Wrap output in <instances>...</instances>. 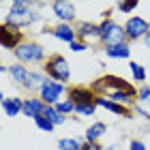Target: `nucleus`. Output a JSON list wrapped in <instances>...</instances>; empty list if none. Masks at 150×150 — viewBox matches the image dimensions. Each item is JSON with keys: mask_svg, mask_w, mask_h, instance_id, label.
Masks as SVG:
<instances>
[{"mask_svg": "<svg viewBox=\"0 0 150 150\" xmlns=\"http://www.w3.org/2000/svg\"><path fill=\"white\" fill-rule=\"evenodd\" d=\"M107 131L105 122H94V125H90L86 129V135H84V142H99L101 137H103V133Z\"/></svg>", "mask_w": 150, "mask_h": 150, "instance_id": "f3484780", "label": "nucleus"}, {"mask_svg": "<svg viewBox=\"0 0 150 150\" xmlns=\"http://www.w3.org/2000/svg\"><path fill=\"white\" fill-rule=\"evenodd\" d=\"M137 0H131V2H118V11H122V13H131V11H135L137 9Z\"/></svg>", "mask_w": 150, "mask_h": 150, "instance_id": "bb28decb", "label": "nucleus"}, {"mask_svg": "<svg viewBox=\"0 0 150 150\" xmlns=\"http://www.w3.org/2000/svg\"><path fill=\"white\" fill-rule=\"evenodd\" d=\"M92 90H105L110 94L112 92H133V94H137V90H135L127 79L116 77V75H105L103 79H97L94 86H92Z\"/></svg>", "mask_w": 150, "mask_h": 150, "instance_id": "20e7f679", "label": "nucleus"}, {"mask_svg": "<svg viewBox=\"0 0 150 150\" xmlns=\"http://www.w3.org/2000/svg\"><path fill=\"white\" fill-rule=\"evenodd\" d=\"M97 110V103H84V105H75V114L77 116H92Z\"/></svg>", "mask_w": 150, "mask_h": 150, "instance_id": "393cba45", "label": "nucleus"}, {"mask_svg": "<svg viewBox=\"0 0 150 150\" xmlns=\"http://www.w3.org/2000/svg\"><path fill=\"white\" fill-rule=\"evenodd\" d=\"M45 81H47L45 73H41V71H32V73H30V77H28V86H26V90H41Z\"/></svg>", "mask_w": 150, "mask_h": 150, "instance_id": "6ab92c4d", "label": "nucleus"}, {"mask_svg": "<svg viewBox=\"0 0 150 150\" xmlns=\"http://www.w3.org/2000/svg\"><path fill=\"white\" fill-rule=\"evenodd\" d=\"M69 47H71L73 52H86V50H88V45L84 43V41H79V39H77V41H73Z\"/></svg>", "mask_w": 150, "mask_h": 150, "instance_id": "cd10ccee", "label": "nucleus"}, {"mask_svg": "<svg viewBox=\"0 0 150 150\" xmlns=\"http://www.w3.org/2000/svg\"><path fill=\"white\" fill-rule=\"evenodd\" d=\"M148 30H150V24L146 22L144 17H139V15H133V17H129V19H127V24H125L127 39H131V41L144 39V37L148 35Z\"/></svg>", "mask_w": 150, "mask_h": 150, "instance_id": "0eeeda50", "label": "nucleus"}, {"mask_svg": "<svg viewBox=\"0 0 150 150\" xmlns=\"http://www.w3.org/2000/svg\"><path fill=\"white\" fill-rule=\"evenodd\" d=\"M105 54H107V58H129L131 47H129V43L114 45V47H105Z\"/></svg>", "mask_w": 150, "mask_h": 150, "instance_id": "a211bd4d", "label": "nucleus"}, {"mask_svg": "<svg viewBox=\"0 0 150 150\" xmlns=\"http://www.w3.org/2000/svg\"><path fill=\"white\" fill-rule=\"evenodd\" d=\"M99 26H101V43H103L105 47H114V45L127 43L125 26H120L118 22H114V19L105 17Z\"/></svg>", "mask_w": 150, "mask_h": 150, "instance_id": "f03ea898", "label": "nucleus"}, {"mask_svg": "<svg viewBox=\"0 0 150 150\" xmlns=\"http://www.w3.org/2000/svg\"><path fill=\"white\" fill-rule=\"evenodd\" d=\"M22 39L24 37L17 28H11V26L2 24V28H0V45H2L4 50H15V47H19L24 43Z\"/></svg>", "mask_w": 150, "mask_h": 150, "instance_id": "6e6552de", "label": "nucleus"}, {"mask_svg": "<svg viewBox=\"0 0 150 150\" xmlns=\"http://www.w3.org/2000/svg\"><path fill=\"white\" fill-rule=\"evenodd\" d=\"M133 114H139L142 118H146V120H150V114H148L146 110H142L139 105H135V107H133Z\"/></svg>", "mask_w": 150, "mask_h": 150, "instance_id": "7c9ffc66", "label": "nucleus"}, {"mask_svg": "<svg viewBox=\"0 0 150 150\" xmlns=\"http://www.w3.org/2000/svg\"><path fill=\"white\" fill-rule=\"evenodd\" d=\"M97 107H105L107 112H112L116 116H122V118H131V116H133V110H129L127 105L116 103V101L103 97V94H99V97H97Z\"/></svg>", "mask_w": 150, "mask_h": 150, "instance_id": "9b49d317", "label": "nucleus"}, {"mask_svg": "<svg viewBox=\"0 0 150 150\" xmlns=\"http://www.w3.org/2000/svg\"><path fill=\"white\" fill-rule=\"evenodd\" d=\"M35 125L41 129V131H47V133H52V131H54V127H56L52 120H47L45 116H37V118H35Z\"/></svg>", "mask_w": 150, "mask_h": 150, "instance_id": "5701e85b", "label": "nucleus"}, {"mask_svg": "<svg viewBox=\"0 0 150 150\" xmlns=\"http://www.w3.org/2000/svg\"><path fill=\"white\" fill-rule=\"evenodd\" d=\"M52 11H54V15L60 19V24H71L75 19V4L67 2V0H56V2H52Z\"/></svg>", "mask_w": 150, "mask_h": 150, "instance_id": "1a4fd4ad", "label": "nucleus"}, {"mask_svg": "<svg viewBox=\"0 0 150 150\" xmlns=\"http://www.w3.org/2000/svg\"><path fill=\"white\" fill-rule=\"evenodd\" d=\"M144 43H146V47H148V50H150V30H148V35L144 37Z\"/></svg>", "mask_w": 150, "mask_h": 150, "instance_id": "2f4dec72", "label": "nucleus"}, {"mask_svg": "<svg viewBox=\"0 0 150 150\" xmlns=\"http://www.w3.org/2000/svg\"><path fill=\"white\" fill-rule=\"evenodd\" d=\"M131 150H148L144 146V142H139V139H131Z\"/></svg>", "mask_w": 150, "mask_h": 150, "instance_id": "c756f323", "label": "nucleus"}, {"mask_svg": "<svg viewBox=\"0 0 150 150\" xmlns=\"http://www.w3.org/2000/svg\"><path fill=\"white\" fill-rule=\"evenodd\" d=\"M69 101H73L75 105H84V103H97V94L92 88L84 86H73L69 88Z\"/></svg>", "mask_w": 150, "mask_h": 150, "instance_id": "9d476101", "label": "nucleus"}, {"mask_svg": "<svg viewBox=\"0 0 150 150\" xmlns=\"http://www.w3.org/2000/svg\"><path fill=\"white\" fill-rule=\"evenodd\" d=\"M81 150H103V146H101L99 142H84Z\"/></svg>", "mask_w": 150, "mask_h": 150, "instance_id": "c85d7f7f", "label": "nucleus"}, {"mask_svg": "<svg viewBox=\"0 0 150 150\" xmlns=\"http://www.w3.org/2000/svg\"><path fill=\"white\" fill-rule=\"evenodd\" d=\"M43 116H45L47 120H52L56 127H58V125H64V122H67V116H64V114H60V112H58L54 105H45V112H43Z\"/></svg>", "mask_w": 150, "mask_h": 150, "instance_id": "aec40b11", "label": "nucleus"}, {"mask_svg": "<svg viewBox=\"0 0 150 150\" xmlns=\"http://www.w3.org/2000/svg\"><path fill=\"white\" fill-rule=\"evenodd\" d=\"M67 90L64 84H60V81H54V79H47L43 88L39 90V97L43 101L45 105H58L60 103V94Z\"/></svg>", "mask_w": 150, "mask_h": 150, "instance_id": "423d86ee", "label": "nucleus"}, {"mask_svg": "<svg viewBox=\"0 0 150 150\" xmlns=\"http://www.w3.org/2000/svg\"><path fill=\"white\" fill-rule=\"evenodd\" d=\"M0 103H2V110H4V114L9 116V118H15L17 114L24 112V99H19V97H13V99L2 97Z\"/></svg>", "mask_w": 150, "mask_h": 150, "instance_id": "2eb2a0df", "label": "nucleus"}, {"mask_svg": "<svg viewBox=\"0 0 150 150\" xmlns=\"http://www.w3.org/2000/svg\"><path fill=\"white\" fill-rule=\"evenodd\" d=\"M39 19L37 13H32V6L30 2H26V0H15V2H11V11L9 15L4 17V26H11V28H22V26H30L35 24Z\"/></svg>", "mask_w": 150, "mask_h": 150, "instance_id": "f257e3e1", "label": "nucleus"}, {"mask_svg": "<svg viewBox=\"0 0 150 150\" xmlns=\"http://www.w3.org/2000/svg\"><path fill=\"white\" fill-rule=\"evenodd\" d=\"M45 75H50V79L54 81H60V84H64V81H69L71 77V69H69V62H67L64 56H60V54H54L45 60Z\"/></svg>", "mask_w": 150, "mask_h": 150, "instance_id": "7ed1b4c3", "label": "nucleus"}, {"mask_svg": "<svg viewBox=\"0 0 150 150\" xmlns=\"http://www.w3.org/2000/svg\"><path fill=\"white\" fill-rule=\"evenodd\" d=\"M9 73H11V77L15 79V84H19V86H28V77H30V71L26 69V67L22 64V62H15V64H11L9 67Z\"/></svg>", "mask_w": 150, "mask_h": 150, "instance_id": "dca6fc26", "label": "nucleus"}, {"mask_svg": "<svg viewBox=\"0 0 150 150\" xmlns=\"http://www.w3.org/2000/svg\"><path fill=\"white\" fill-rule=\"evenodd\" d=\"M52 35L58 41H64V43H69V45L73 43V41H77V30H75L71 24H58L56 28L52 30Z\"/></svg>", "mask_w": 150, "mask_h": 150, "instance_id": "4468645a", "label": "nucleus"}, {"mask_svg": "<svg viewBox=\"0 0 150 150\" xmlns=\"http://www.w3.org/2000/svg\"><path fill=\"white\" fill-rule=\"evenodd\" d=\"M13 54H15V58L22 64L24 62H41L45 58V50L39 43H32V41H24L19 47L13 50Z\"/></svg>", "mask_w": 150, "mask_h": 150, "instance_id": "39448f33", "label": "nucleus"}, {"mask_svg": "<svg viewBox=\"0 0 150 150\" xmlns=\"http://www.w3.org/2000/svg\"><path fill=\"white\" fill-rule=\"evenodd\" d=\"M45 112V103L41 101V97H30L24 99V116L26 118H37V116H43Z\"/></svg>", "mask_w": 150, "mask_h": 150, "instance_id": "ddd939ff", "label": "nucleus"}, {"mask_svg": "<svg viewBox=\"0 0 150 150\" xmlns=\"http://www.w3.org/2000/svg\"><path fill=\"white\" fill-rule=\"evenodd\" d=\"M129 67H131V75H133L137 81H146V69H144L139 62H131Z\"/></svg>", "mask_w": 150, "mask_h": 150, "instance_id": "4be33fe9", "label": "nucleus"}, {"mask_svg": "<svg viewBox=\"0 0 150 150\" xmlns=\"http://www.w3.org/2000/svg\"><path fill=\"white\" fill-rule=\"evenodd\" d=\"M84 142L79 139H73V137H62L58 139V150H81Z\"/></svg>", "mask_w": 150, "mask_h": 150, "instance_id": "412c9836", "label": "nucleus"}, {"mask_svg": "<svg viewBox=\"0 0 150 150\" xmlns=\"http://www.w3.org/2000/svg\"><path fill=\"white\" fill-rule=\"evenodd\" d=\"M75 30H77L79 41H84V43H86L88 39H97V41H101V26L92 24V22H79Z\"/></svg>", "mask_w": 150, "mask_h": 150, "instance_id": "f8f14e48", "label": "nucleus"}, {"mask_svg": "<svg viewBox=\"0 0 150 150\" xmlns=\"http://www.w3.org/2000/svg\"><path fill=\"white\" fill-rule=\"evenodd\" d=\"M54 107H56L60 114H64V116L75 114V103H73V101H69V99H67V101H60V103H58V105H54Z\"/></svg>", "mask_w": 150, "mask_h": 150, "instance_id": "b1692460", "label": "nucleus"}, {"mask_svg": "<svg viewBox=\"0 0 150 150\" xmlns=\"http://www.w3.org/2000/svg\"><path fill=\"white\" fill-rule=\"evenodd\" d=\"M137 99L142 101V103L150 105V86H142L139 88V90H137Z\"/></svg>", "mask_w": 150, "mask_h": 150, "instance_id": "a878e982", "label": "nucleus"}]
</instances>
